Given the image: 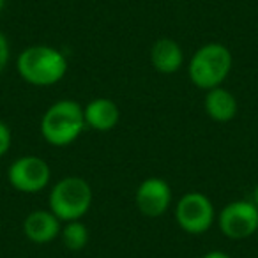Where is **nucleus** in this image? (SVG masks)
<instances>
[{"mask_svg":"<svg viewBox=\"0 0 258 258\" xmlns=\"http://www.w3.org/2000/svg\"><path fill=\"white\" fill-rule=\"evenodd\" d=\"M11 129L6 122L0 120V158L4 154H8V151L11 149Z\"/></svg>","mask_w":258,"mask_h":258,"instance_id":"14","label":"nucleus"},{"mask_svg":"<svg viewBox=\"0 0 258 258\" xmlns=\"http://www.w3.org/2000/svg\"><path fill=\"white\" fill-rule=\"evenodd\" d=\"M60 219L51 211H34L23 221V233L34 244H48L60 233Z\"/></svg>","mask_w":258,"mask_h":258,"instance_id":"9","label":"nucleus"},{"mask_svg":"<svg viewBox=\"0 0 258 258\" xmlns=\"http://www.w3.org/2000/svg\"><path fill=\"white\" fill-rule=\"evenodd\" d=\"M8 179L16 191L39 193L50 182L51 170L50 165L39 156H22L9 166Z\"/></svg>","mask_w":258,"mask_h":258,"instance_id":"7","label":"nucleus"},{"mask_svg":"<svg viewBox=\"0 0 258 258\" xmlns=\"http://www.w3.org/2000/svg\"><path fill=\"white\" fill-rule=\"evenodd\" d=\"M18 73L27 83L36 87H50L58 83L68 73V58L57 48L48 44H34L18 55Z\"/></svg>","mask_w":258,"mask_h":258,"instance_id":"1","label":"nucleus"},{"mask_svg":"<svg viewBox=\"0 0 258 258\" xmlns=\"http://www.w3.org/2000/svg\"><path fill=\"white\" fill-rule=\"evenodd\" d=\"M172 204V187L165 179L149 177L137 189V207L147 218H159Z\"/></svg>","mask_w":258,"mask_h":258,"instance_id":"8","label":"nucleus"},{"mask_svg":"<svg viewBox=\"0 0 258 258\" xmlns=\"http://www.w3.org/2000/svg\"><path fill=\"white\" fill-rule=\"evenodd\" d=\"M232 51L221 43H207L195 51L187 73L198 89L211 90L219 87L232 71Z\"/></svg>","mask_w":258,"mask_h":258,"instance_id":"3","label":"nucleus"},{"mask_svg":"<svg viewBox=\"0 0 258 258\" xmlns=\"http://www.w3.org/2000/svg\"><path fill=\"white\" fill-rule=\"evenodd\" d=\"M62 242L68 249L71 251H80L87 246L89 242V230L82 221H68L66 226L60 230Z\"/></svg>","mask_w":258,"mask_h":258,"instance_id":"13","label":"nucleus"},{"mask_svg":"<svg viewBox=\"0 0 258 258\" xmlns=\"http://www.w3.org/2000/svg\"><path fill=\"white\" fill-rule=\"evenodd\" d=\"M85 125L83 108L73 99H60L41 118V135L53 147H66L82 135Z\"/></svg>","mask_w":258,"mask_h":258,"instance_id":"2","label":"nucleus"},{"mask_svg":"<svg viewBox=\"0 0 258 258\" xmlns=\"http://www.w3.org/2000/svg\"><path fill=\"white\" fill-rule=\"evenodd\" d=\"M4 6H6V0H0V13L4 11Z\"/></svg>","mask_w":258,"mask_h":258,"instance_id":"18","label":"nucleus"},{"mask_svg":"<svg viewBox=\"0 0 258 258\" xmlns=\"http://www.w3.org/2000/svg\"><path fill=\"white\" fill-rule=\"evenodd\" d=\"M256 237H258V232H256Z\"/></svg>","mask_w":258,"mask_h":258,"instance_id":"19","label":"nucleus"},{"mask_svg":"<svg viewBox=\"0 0 258 258\" xmlns=\"http://www.w3.org/2000/svg\"><path fill=\"white\" fill-rule=\"evenodd\" d=\"M205 111L216 122H228L237 115V99L232 92L223 87L207 90L205 96Z\"/></svg>","mask_w":258,"mask_h":258,"instance_id":"12","label":"nucleus"},{"mask_svg":"<svg viewBox=\"0 0 258 258\" xmlns=\"http://www.w3.org/2000/svg\"><path fill=\"white\" fill-rule=\"evenodd\" d=\"M218 225L228 239H247L258 232V209L253 202L235 200L223 207L218 216Z\"/></svg>","mask_w":258,"mask_h":258,"instance_id":"6","label":"nucleus"},{"mask_svg":"<svg viewBox=\"0 0 258 258\" xmlns=\"http://www.w3.org/2000/svg\"><path fill=\"white\" fill-rule=\"evenodd\" d=\"M9 58H11V48H9V41L4 34L0 32V75L6 71L9 64Z\"/></svg>","mask_w":258,"mask_h":258,"instance_id":"15","label":"nucleus"},{"mask_svg":"<svg viewBox=\"0 0 258 258\" xmlns=\"http://www.w3.org/2000/svg\"><path fill=\"white\" fill-rule=\"evenodd\" d=\"M202 258H232V256L228 253H225V251H209Z\"/></svg>","mask_w":258,"mask_h":258,"instance_id":"16","label":"nucleus"},{"mask_svg":"<svg viewBox=\"0 0 258 258\" xmlns=\"http://www.w3.org/2000/svg\"><path fill=\"white\" fill-rule=\"evenodd\" d=\"M253 204L256 205V209H258V184L254 186V191H253Z\"/></svg>","mask_w":258,"mask_h":258,"instance_id":"17","label":"nucleus"},{"mask_svg":"<svg viewBox=\"0 0 258 258\" xmlns=\"http://www.w3.org/2000/svg\"><path fill=\"white\" fill-rule=\"evenodd\" d=\"M83 117H85V124L89 127L106 133V131H111L118 124L120 111H118V106L111 99L96 97L83 108Z\"/></svg>","mask_w":258,"mask_h":258,"instance_id":"10","label":"nucleus"},{"mask_svg":"<svg viewBox=\"0 0 258 258\" xmlns=\"http://www.w3.org/2000/svg\"><path fill=\"white\" fill-rule=\"evenodd\" d=\"M175 218L179 226L186 233L200 235L207 232L214 223V205L211 198L205 197L204 193H197V191L186 193L177 202Z\"/></svg>","mask_w":258,"mask_h":258,"instance_id":"5","label":"nucleus"},{"mask_svg":"<svg viewBox=\"0 0 258 258\" xmlns=\"http://www.w3.org/2000/svg\"><path fill=\"white\" fill-rule=\"evenodd\" d=\"M151 62L152 68L161 75H173L182 68L184 55L182 48L179 46V43L168 37L158 39L152 44L151 50Z\"/></svg>","mask_w":258,"mask_h":258,"instance_id":"11","label":"nucleus"},{"mask_svg":"<svg viewBox=\"0 0 258 258\" xmlns=\"http://www.w3.org/2000/svg\"><path fill=\"white\" fill-rule=\"evenodd\" d=\"M92 205V189L82 177H64L50 191V211L60 221H78Z\"/></svg>","mask_w":258,"mask_h":258,"instance_id":"4","label":"nucleus"}]
</instances>
